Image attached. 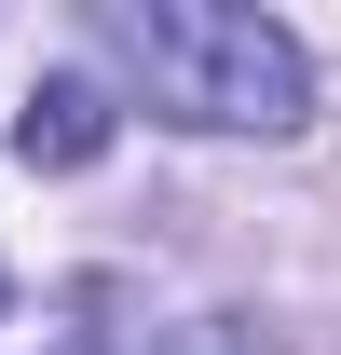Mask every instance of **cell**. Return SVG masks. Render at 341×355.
Listing matches in <instances>:
<instances>
[{
	"label": "cell",
	"instance_id": "obj_1",
	"mask_svg": "<svg viewBox=\"0 0 341 355\" xmlns=\"http://www.w3.org/2000/svg\"><path fill=\"white\" fill-rule=\"evenodd\" d=\"M96 42L137 69V96L191 137H287L314 110V69L246 0H96Z\"/></svg>",
	"mask_w": 341,
	"mask_h": 355
},
{
	"label": "cell",
	"instance_id": "obj_2",
	"mask_svg": "<svg viewBox=\"0 0 341 355\" xmlns=\"http://www.w3.org/2000/svg\"><path fill=\"white\" fill-rule=\"evenodd\" d=\"M14 150H28V164H96V150H110V96L96 83H69V69H55V83H28V110H14Z\"/></svg>",
	"mask_w": 341,
	"mask_h": 355
}]
</instances>
